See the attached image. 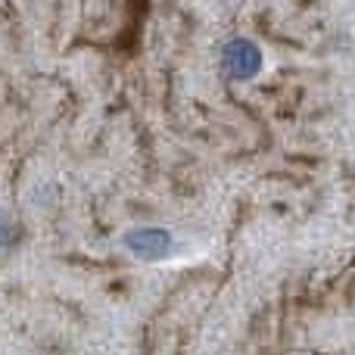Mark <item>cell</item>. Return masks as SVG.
Wrapping results in <instances>:
<instances>
[{"label":"cell","mask_w":355,"mask_h":355,"mask_svg":"<svg viewBox=\"0 0 355 355\" xmlns=\"http://www.w3.org/2000/svg\"><path fill=\"white\" fill-rule=\"evenodd\" d=\"M122 250L141 265L172 262L181 252V237L166 225H135L119 237Z\"/></svg>","instance_id":"6da1fadb"},{"label":"cell","mask_w":355,"mask_h":355,"mask_svg":"<svg viewBox=\"0 0 355 355\" xmlns=\"http://www.w3.org/2000/svg\"><path fill=\"white\" fill-rule=\"evenodd\" d=\"M218 69L234 85H250V81H256L262 75L265 53L252 37H231L218 53Z\"/></svg>","instance_id":"7a4b0ae2"},{"label":"cell","mask_w":355,"mask_h":355,"mask_svg":"<svg viewBox=\"0 0 355 355\" xmlns=\"http://www.w3.org/2000/svg\"><path fill=\"white\" fill-rule=\"evenodd\" d=\"M16 234H19V227H16L12 212L6 206H0V256H3V252L16 243Z\"/></svg>","instance_id":"3957f363"}]
</instances>
